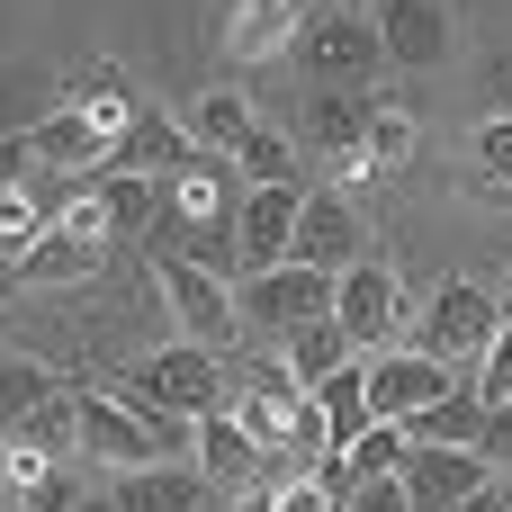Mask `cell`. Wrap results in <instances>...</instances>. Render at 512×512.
Here are the masks:
<instances>
[{
    "label": "cell",
    "instance_id": "6da1fadb",
    "mask_svg": "<svg viewBox=\"0 0 512 512\" xmlns=\"http://www.w3.org/2000/svg\"><path fill=\"white\" fill-rule=\"evenodd\" d=\"M495 333H504V297L486 279H441L432 306H423V324H414V351L441 360V369H477L495 351Z\"/></svg>",
    "mask_w": 512,
    "mask_h": 512
},
{
    "label": "cell",
    "instance_id": "7a4b0ae2",
    "mask_svg": "<svg viewBox=\"0 0 512 512\" xmlns=\"http://www.w3.org/2000/svg\"><path fill=\"white\" fill-rule=\"evenodd\" d=\"M153 279H162V297H171V315H180V342L234 360V342H243L234 279H216V270H198V261H180V252H153Z\"/></svg>",
    "mask_w": 512,
    "mask_h": 512
},
{
    "label": "cell",
    "instance_id": "3957f363",
    "mask_svg": "<svg viewBox=\"0 0 512 512\" xmlns=\"http://www.w3.org/2000/svg\"><path fill=\"white\" fill-rule=\"evenodd\" d=\"M234 315H243V333L288 342L297 324L333 315V279H324V270H306V261H279V270H261V279H243V288H234Z\"/></svg>",
    "mask_w": 512,
    "mask_h": 512
},
{
    "label": "cell",
    "instance_id": "277c9868",
    "mask_svg": "<svg viewBox=\"0 0 512 512\" xmlns=\"http://www.w3.org/2000/svg\"><path fill=\"white\" fill-rule=\"evenodd\" d=\"M90 189V180H81ZM99 252H108V225H99V207L81 198L63 225H45L18 261H9V288H81L90 270H99Z\"/></svg>",
    "mask_w": 512,
    "mask_h": 512
},
{
    "label": "cell",
    "instance_id": "5b68a950",
    "mask_svg": "<svg viewBox=\"0 0 512 512\" xmlns=\"http://www.w3.org/2000/svg\"><path fill=\"white\" fill-rule=\"evenodd\" d=\"M297 63L315 81H333V90H369V72L387 63V45H378L369 9H324V18L297 27Z\"/></svg>",
    "mask_w": 512,
    "mask_h": 512
},
{
    "label": "cell",
    "instance_id": "8992f818",
    "mask_svg": "<svg viewBox=\"0 0 512 512\" xmlns=\"http://www.w3.org/2000/svg\"><path fill=\"white\" fill-rule=\"evenodd\" d=\"M288 261H306V270H324V279H342L351 261H369L360 198H351V189H333V180H315V189H306V207H297V243H288Z\"/></svg>",
    "mask_w": 512,
    "mask_h": 512
},
{
    "label": "cell",
    "instance_id": "52a82bcc",
    "mask_svg": "<svg viewBox=\"0 0 512 512\" xmlns=\"http://www.w3.org/2000/svg\"><path fill=\"white\" fill-rule=\"evenodd\" d=\"M333 324L351 333L360 360H369V351H396V333H405V288H396V270H387V261H351V270L333 279Z\"/></svg>",
    "mask_w": 512,
    "mask_h": 512
},
{
    "label": "cell",
    "instance_id": "ba28073f",
    "mask_svg": "<svg viewBox=\"0 0 512 512\" xmlns=\"http://www.w3.org/2000/svg\"><path fill=\"white\" fill-rule=\"evenodd\" d=\"M126 387H144L153 405H171V414H189V423H198V414H216V405H225V360H216V351H198V342H162L153 360H135V369H126Z\"/></svg>",
    "mask_w": 512,
    "mask_h": 512
},
{
    "label": "cell",
    "instance_id": "9c48e42d",
    "mask_svg": "<svg viewBox=\"0 0 512 512\" xmlns=\"http://www.w3.org/2000/svg\"><path fill=\"white\" fill-rule=\"evenodd\" d=\"M450 378H468V369H441V360H423V351H405V342H396V351H369V360H360L369 423H396V432H405L423 405H441V387H450Z\"/></svg>",
    "mask_w": 512,
    "mask_h": 512
},
{
    "label": "cell",
    "instance_id": "30bf717a",
    "mask_svg": "<svg viewBox=\"0 0 512 512\" xmlns=\"http://www.w3.org/2000/svg\"><path fill=\"white\" fill-rule=\"evenodd\" d=\"M396 477H405V504L414 512H468L495 486V468H486L477 450H441V441H414Z\"/></svg>",
    "mask_w": 512,
    "mask_h": 512
},
{
    "label": "cell",
    "instance_id": "8fae6325",
    "mask_svg": "<svg viewBox=\"0 0 512 512\" xmlns=\"http://www.w3.org/2000/svg\"><path fill=\"white\" fill-rule=\"evenodd\" d=\"M306 189H315V180H306ZM306 189H243V216H234V243H243V279H261V270H279V261H288ZM243 279H234V288H243Z\"/></svg>",
    "mask_w": 512,
    "mask_h": 512
},
{
    "label": "cell",
    "instance_id": "7c38bea8",
    "mask_svg": "<svg viewBox=\"0 0 512 512\" xmlns=\"http://www.w3.org/2000/svg\"><path fill=\"white\" fill-rule=\"evenodd\" d=\"M369 27H378V45H387L396 72H432L450 54V9L441 0H378Z\"/></svg>",
    "mask_w": 512,
    "mask_h": 512
},
{
    "label": "cell",
    "instance_id": "4fadbf2b",
    "mask_svg": "<svg viewBox=\"0 0 512 512\" xmlns=\"http://www.w3.org/2000/svg\"><path fill=\"white\" fill-rule=\"evenodd\" d=\"M189 162H198L189 126H171V117H153V108H144V117H135V126H126V135L108 144V162H99V171H144V180H180Z\"/></svg>",
    "mask_w": 512,
    "mask_h": 512
},
{
    "label": "cell",
    "instance_id": "5bb4252c",
    "mask_svg": "<svg viewBox=\"0 0 512 512\" xmlns=\"http://www.w3.org/2000/svg\"><path fill=\"white\" fill-rule=\"evenodd\" d=\"M261 468H270V459H261V441H252V432H243L225 405H216V414H198V477H207L216 495L261 486Z\"/></svg>",
    "mask_w": 512,
    "mask_h": 512
},
{
    "label": "cell",
    "instance_id": "9a60e30c",
    "mask_svg": "<svg viewBox=\"0 0 512 512\" xmlns=\"http://www.w3.org/2000/svg\"><path fill=\"white\" fill-rule=\"evenodd\" d=\"M27 153H36L45 171H72V180H90V171L108 162V135H99L81 108H54L45 126H27Z\"/></svg>",
    "mask_w": 512,
    "mask_h": 512
},
{
    "label": "cell",
    "instance_id": "2e32d148",
    "mask_svg": "<svg viewBox=\"0 0 512 512\" xmlns=\"http://www.w3.org/2000/svg\"><path fill=\"white\" fill-rule=\"evenodd\" d=\"M351 360H360V351H351V333H342L333 315H315V324H297V333L279 342V369H288L297 396H315V387H324L333 369H351Z\"/></svg>",
    "mask_w": 512,
    "mask_h": 512
},
{
    "label": "cell",
    "instance_id": "e0dca14e",
    "mask_svg": "<svg viewBox=\"0 0 512 512\" xmlns=\"http://www.w3.org/2000/svg\"><path fill=\"white\" fill-rule=\"evenodd\" d=\"M477 432H486V387H477V369L450 378L441 405H423V414L405 423V441H441V450H477Z\"/></svg>",
    "mask_w": 512,
    "mask_h": 512
},
{
    "label": "cell",
    "instance_id": "ac0fdd59",
    "mask_svg": "<svg viewBox=\"0 0 512 512\" xmlns=\"http://www.w3.org/2000/svg\"><path fill=\"white\" fill-rule=\"evenodd\" d=\"M297 0H243L234 18H225V54L234 63H270V54H297Z\"/></svg>",
    "mask_w": 512,
    "mask_h": 512
},
{
    "label": "cell",
    "instance_id": "d6986e66",
    "mask_svg": "<svg viewBox=\"0 0 512 512\" xmlns=\"http://www.w3.org/2000/svg\"><path fill=\"white\" fill-rule=\"evenodd\" d=\"M81 198L99 207L108 234H153V216H162V180H144V171H90Z\"/></svg>",
    "mask_w": 512,
    "mask_h": 512
},
{
    "label": "cell",
    "instance_id": "ffe728a7",
    "mask_svg": "<svg viewBox=\"0 0 512 512\" xmlns=\"http://www.w3.org/2000/svg\"><path fill=\"white\" fill-rule=\"evenodd\" d=\"M108 495H117V512H198L207 504V477L198 468H117Z\"/></svg>",
    "mask_w": 512,
    "mask_h": 512
},
{
    "label": "cell",
    "instance_id": "44dd1931",
    "mask_svg": "<svg viewBox=\"0 0 512 512\" xmlns=\"http://www.w3.org/2000/svg\"><path fill=\"white\" fill-rule=\"evenodd\" d=\"M234 171H243V189H306V180H297V144H288L279 126H252V135L234 144Z\"/></svg>",
    "mask_w": 512,
    "mask_h": 512
},
{
    "label": "cell",
    "instance_id": "7402d4cb",
    "mask_svg": "<svg viewBox=\"0 0 512 512\" xmlns=\"http://www.w3.org/2000/svg\"><path fill=\"white\" fill-rule=\"evenodd\" d=\"M54 396H63V387H54V369H45V360H0V441H9L18 423H36Z\"/></svg>",
    "mask_w": 512,
    "mask_h": 512
},
{
    "label": "cell",
    "instance_id": "603a6c76",
    "mask_svg": "<svg viewBox=\"0 0 512 512\" xmlns=\"http://www.w3.org/2000/svg\"><path fill=\"white\" fill-rule=\"evenodd\" d=\"M252 126H261V117H252V99H243V90H207V99H198V117H189V144H198V153H234Z\"/></svg>",
    "mask_w": 512,
    "mask_h": 512
},
{
    "label": "cell",
    "instance_id": "cb8c5ba5",
    "mask_svg": "<svg viewBox=\"0 0 512 512\" xmlns=\"http://www.w3.org/2000/svg\"><path fill=\"white\" fill-rule=\"evenodd\" d=\"M414 153V99L369 90V126H360V162H405Z\"/></svg>",
    "mask_w": 512,
    "mask_h": 512
},
{
    "label": "cell",
    "instance_id": "d4e9b609",
    "mask_svg": "<svg viewBox=\"0 0 512 512\" xmlns=\"http://www.w3.org/2000/svg\"><path fill=\"white\" fill-rule=\"evenodd\" d=\"M315 405H324V423H333V450H351V441L369 432V387H360V360H351V369H333V378L315 387Z\"/></svg>",
    "mask_w": 512,
    "mask_h": 512
},
{
    "label": "cell",
    "instance_id": "484cf974",
    "mask_svg": "<svg viewBox=\"0 0 512 512\" xmlns=\"http://www.w3.org/2000/svg\"><path fill=\"white\" fill-rule=\"evenodd\" d=\"M360 126H369V90H324L315 99V144H333V153L360 162Z\"/></svg>",
    "mask_w": 512,
    "mask_h": 512
},
{
    "label": "cell",
    "instance_id": "4316f807",
    "mask_svg": "<svg viewBox=\"0 0 512 512\" xmlns=\"http://www.w3.org/2000/svg\"><path fill=\"white\" fill-rule=\"evenodd\" d=\"M405 450H414V441H405L396 423H369V432L342 450V468H351V477H396V468H405Z\"/></svg>",
    "mask_w": 512,
    "mask_h": 512
},
{
    "label": "cell",
    "instance_id": "83f0119b",
    "mask_svg": "<svg viewBox=\"0 0 512 512\" xmlns=\"http://www.w3.org/2000/svg\"><path fill=\"white\" fill-rule=\"evenodd\" d=\"M342 512H414V504H405V477H351Z\"/></svg>",
    "mask_w": 512,
    "mask_h": 512
},
{
    "label": "cell",
    "instance_id": "f1b7e54d",
    "mask_svg": "<svg viewBox=\"0 0 512 512\" xmlns=\"http://www.w3.org/2000/svg\"><path fill=\"white\" fill-rule=\"evenodd\" d=\"M477 387H486V405H512V315H504V333H495V351L477 360Z\"/></svg>",
    "mask_w": 512,
    "mask_h": 512
},
{
    "label": "cell",
    "instance_id": "f546056e",
    "mask_svg": "<svg viewBox=\"0 0 512 512\" xmlns=\"http://www.w3.org/2000/svg\"><path fill=\"white\" fill-rule=\"evenodd\" d=\"M477 162H486V180H512V117L477 126Z\"/></svg>",
    "mask_w": 512,
    "mask_h": 512
},
{
    "label": "cell",
    "instance_id": "4dcf8cb0",
    "mask_svg": "<svg viewBox=\"0 0 512 512\" xmlns=\"http://www.w3.org/2000/svg\"><path fill=\"white\" fill-rule=\"evenodd\" d=\"M477 459H486V468H512V405H486V432H477Z\"/></svg>",
    "mask_w": 512,
    "mask_h": 512
},
{
    "label": "cell",
    "instance_id": "1f68e13d",
    "mask_svg": "<svg viewBox=\"0 0 512 512\" xmlns=\"http://www.w3.org/2000/svg\"><path fill=\"white\" fill-rule=\"evenodd\" d=\"M27 171H36L27 135H0V198H9V189H27Z\"/></svg>",
    "mask_w": 512,
    "mask_h": 512
},
{
    "label": "cell",
    "instance_id": "d6a6232c",
    "mask_svg": "<svg viewBox=\"0 0 512 512\" xmlns=\"http://www.w3.org/2000/svg\"><path fill=\"white\" fill-rule=\"evenodd\" d=\"M81 512H117V495H81Z\"/></svg>",
    "mask_w": 512,
    "mask_h": 512
},
{
    "label": "cell",
    "instance_id": "836d02e7",
    "mask_svg": "<svg viewBox=\"0 0 512 512\" xmlns=\"http://www.w3.org/2000/svg\"><path fill=\"white\" fill-rule=\"evenodd\" d=\"M198 512H234V495H216V486H207V504H198Z\"/></svg>",
    "mask_w": 512,
    "mask_h": 512
},
{
    "label": "cell",
    "instance_id": "e575fe53",
    "mask_svg": "<svg viewBox=\"0 0 512 512\" xmlns=\"http://www.w3.org/2000/svg\"><path fill=\"white\" fill-rule=\"evenodd\" d=\"M495 81H504V99H512V63H504V72H495Z\"/></svg>",
    "mask_w": 512,
    "mask_h": 512
},
{
    "label": "cell",
    "instance_id": "d590c367",
    "mask_svg": "<svg viewBox=\"0 0 512 512\" xmlns=\"http://www.w3.org/2000/svg\"><path fill=\"white\" fill-rule=\"evenodd\" d=\"M495 297H504V315H512V279H504V288H495Z\"/></svg>",
    "mask_w": 512,
    "mask_h": 512
},
{
    "label": "cell",
    "instance_id": "8d00e7d4",
    "mask_svg": "<svg viewBox=\"0 0 512 512\" xmlns=\"http://www.w3.org/2000/svg\"><path fill=\"white\" fill-rule=\"evenodd\" d=\"M342 9H378V0H342Z\"/></svg>",
    "mask_w": 512,
    "mask_h": 512
},
{
    "label": "cell",
    "instance_id": "74e56055",
    "mask_svg": "<svg viewBox=\"0 0 512 512\" xmlns=\"http://www.w3.org/2000/svg\"><path fill=\"white\" fill-rule=\"evenodd\" d=\"M468 512H486V504H468Z\"/></svg>",
    "mask_w": 512,
    "mask_h": 512
}]
</instances>
